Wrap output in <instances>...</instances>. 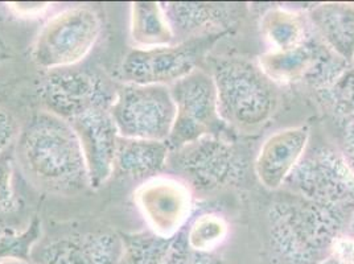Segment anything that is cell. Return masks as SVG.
<instances>
[{
  "label": "cell",
  "instance_id": "11",
  "mask_svg": "<svg viewBox=\"0 0 354 264\" xmlns=\"http://www.w3.org/2000/svg\"><path fill=\"white\" fill-rule=\"evenodd\" d=\"M257 62L277 85L307 82L316 90L324 88L349 66L333 55L316 33L307 43L294 49L284 52L266 50Z\"/></svg>",
  "mask_w": 354,
  "mask_h": 264
},
{
  "label": "cell",
  "instance_id": "16",
  "mask_svg": "<svg viewBox=\"0 0 354 264\" xmlns=\"http://www.w3.org/2000/svg\"><path fill=\"white\" fill-rule=\"evenodd\" d=\"M123 238L110 230L62 235L40 249L41 264H120Z\"/></svg>",
  "mask_w": 354,
  "mask_h": 264
},
{
  "label": "cell",
  "instance_id": "24",
  "mask_svg": "<svg viewBox=\"0 0 354 264\" xmlns=\"http://www.w3.org/2000/svg\"><path fill=\"white\" fill-rule=\"evenodd\" d=\"M6 153L0 155V209L6 213H12L17 209V198L12 182V162Z\"/></svg>",
  "mask_w": 354,
  "mask_h": 264
},
{
  "label": "cell",
  "instance_id": "27",
  "mask_svg": "<svg viewBox=\"0 0 354 264\" xmlns=\"http://www.w3.org/2000/svg\"><path fill=\"white\" fill-rule=\"evenodd\" d=\"M339 152L354 175V124L345 127L344 138H342V148Z\"/></svg>",
  "mask_w": 354,
  "mask_h": 264
},
{
  "label": "cell",
  "instance_id": "30",
  "mask_svg": "<svg viewBox=\"0 0 354 264\" xmlns=\"http://www.w3.org/2000/svg\"><path fill=\"white\" fill-rule=\"evenodd\" d=\"M349 233L351 234L354 235V209L353 211H352V216H351V220H349Z\"/></svg>",
  "mask_w": 354,
  "mask_h": 264
},
{
  "label": "cell",
  "instance_id": "19",
  "mask_svg": "<svg viewBox=\"0 0 354 264\" xmlns=\"http://www.w3.org/2000/svg\"><path fill=\"white\" fill-rule=\"evenodd\" d=\"M261 36L267 50L284 52L307 43L315 30L307 12L286 7H272L261 17Z\"/></svg>",
  "mask_w": 354,
  "mask_h": 264
},
{
  "label": "cell",
  "instance_id": "14",
  "mask_svg": "<svg viewBox=\"0 0 354 264\" xmlns=\"http://www.w3.org/2000/svg\"><path fill=\"white\" fill-rule=\"evenodd\" d=\"M308 126L281 129L267 136L254 160L258 181L268 191H279L303 159L310 144Z\"/></svg>",
  "mask_w": 354,
  "mask_h": 264
},
{
  "label": "cell",
  "instance_id": "6",
  "mask_svg": "<svg viewBox=\"0 0 354 264\" xmlns=\"http://www.w3.org/2000/svg\"><path fill=\"white\" fill-rule=\"evenodd\" d=\"M110 114L120 138L167 142L176 107L168 86L123 84L115 93Z\"/></svg>",
  "mask_w": 354,
  "mask_h": 264
},
{
  "label": "cell",
  "instance_id": "31",
  "mask_svg": "<svg viewBox=\"0 0 354 264\" xmlns=\"http://www.w3.org/2000/svg\"><path fill=\"white\" fill-rule=\"evenodd\" d=\"M322 264H337V263H336V262H333V261H332V259H326V261H325L324 263H322Z\"/></svg>",
  "mask_w": 354,
  "mask_h": 264
},
{
  "label": "cell",
  "instance_id": "2",
  "mask_svg": "<svg viewBox=\"0 0 354 264\" xmlns=\"http://www.w3.org/2000/svg\"><path fill=\"white\" fill-rule=\"evenodd\" d=\"M353 209L324 205L290 193L270 207L271 242L291 264L324 263L332 243L349 225Z\"/></svg>",
  "mask_w": 354,
  "mask_h": 264
},
{
  "label": "cell",
  "instance_id": "21",
  "mask_svg": "<svg viewBox=\"0 0 354 264\" xmlns=\"http://www.w3.org/2000/svg\"><path fill=\"white\" fill-rule=\"evenodd\" d=\"M180 235L187 249L196 256L207 259V255L220 249L227 239L229 223L218 213H203L188 222Z\"/></svg>",
  "mask_w": 354,
  "mask_h": 264
},
{
  "label": "cell",
  "instance_id": "15",
  "mask_svg": "<svg viewBox=\"0 0 354 264\" xmlns=\"http://www.w3.org/2000/svg\"><path fill=\"white\" fill-rule=\"evenodd\" d=\"M177 43L221 37L245 15L243 4L162 3Z\"/></svg>",
  "mask_w": 354,
  "mask_h": 264
},
{
  "label": "cell",
  "instance_id": "26",
  "mask_svg": "<svg viewBox=\"0 0 354 264\" xmlns=\"http://www.w3.org/2000/svg\"><path fill=\"white\" fill-rule=\"evenodd\" d=\"M10 14L19 19H37L52 10L50 3H7Z\"/></svg>",
  "mask_w": 354,
  "mask_h": 264
},
{
  "label": "cell",
  "instance_id": "23",
  "mask_svg": "<svg viewBox=\"0 0 354 264\" xmlns=\"http://www.w3.org/2000/svg\"><path fill=\"white\" fill-rule=\"evenodd\" d=\"M123 238V258L120 264H168L172 241L156 235L133 234Z\"/></svg>",
  "mask_w": 354,
  "mask_h": 264
},
{
  "label": "cell",
  "instance_id": "13",
  "mask_svg": "<svg viewBox=\"0 0 354 264\" xmlns=\"http://www.w3.org/2000/svg\"><path fill=\"white\" fill-rule=\"evenodd\" d=\"M88 167L90 188H101L114 175L119 133L110 110H93L69 120Z\"/></svg>",
  "mask_w": 354,
  "mask_h": 264
},
{
  "label": "cell",
  "instance_id": "25",
  "mask_svg": "<svg viewBox=\"0 0 354 264\" xmlns=\"http://www.w3.org/2000/svg\"><path fill=\"white\" fill-rule=\"evenodd\" d=\"M17 133L19 127L15 117L0 106V155L7 152L8 147L15 142Z\"/></svg>",
  "mask_w": 354,
  "mask_h": 264
},
{
  "label": "cell",
  "instance_id": "33",
  "mask_svg": "<svg viewBox=\"0 0 354 264\" xmlns=\"http://www.w3.org/2000/svg\"><path fill=\"white\" fill-rule=\"evenodd\" d=\"M352 65H353V66H354V61H353V64H352Z\"/></svg>",
  "mask_w": 354,
  "mask_h": 264
},
{
  "label": "cell",
  "instance_id": "9",
  "mask_svg": "<svg viewBox=\"0 0 354 264\" xmlns=\"http://www.w3.org/2000/svg\"><path fill=\"white\" fill-rule=\"evenodd\" d=\"M218 37L189 40L184 43L152 48H133L119 65V81L143 86H172L198 68V61Z\"/></svg>",
  "mask_w": 354,
  "mask_h": 264
},
{
  "label": "cell",
  "instance_id": "28",
  "mask_svg": "<svg viewBox=\"0 0 354 264\" xmlns=\"http://www.w3.org/2000/svg\"><path fill=\"white\" fill-rule=\"evenodd\" d=\"M0 264H32L26 259V258H20V256H12V255H7V256H0Z\"/></svg>",
  "mask_w": 354,
  "mask_h": 264
},
{
  "label": "cell",
  "instance_id": "3",
  "mask_svg": "<svg viewBox=\"0 0 354 264\" xmlns=\"http://www.w3.org/2000/svg\"><path fill=\"white\" fill-rule=\"evenodd\" d=\"M218 114L232 130L254 133L263 129L279 107V90L258 62L242 57L218 59L212 69Z\"/></svg>",
  "mask_w": 354,
  "mask_h": 264
},
{
  "label": "cell",
  "instance_id": "10",
  "mask_svg": "<svg viewBox=\"0 0 354 264\" xmlns=\"http://www.w3.org/2000/svg\"><path fill=\"white\" fill-rule=\"evenodd\" d=\"M133 204L151 234L174 239L191 220L193 191L181 178L162 173L138 185Z\"/></svg>",
  "mask_w": 354,
  "mask_h": 264
},
{
  "label": "cell",
  "instance_id": "5",
  "mask_svg": "<svg viewBox=\"0 0 354 264\" xmlns=\"http://www.w3.org/2000/svg\"><path fill=\"white\" fill-rule=\"evenodd\" d=\"M168 167L193 191H218L243 176L246 160L239 148L223 135H207L171 151Z\"/></svg>",
  "mask_w": 354,
  "mask_h": 264
},
{
  "label": "cell",
  "instance_id": "8",
  "mask_svg": "<svg viewBox=\"0 0 354 264\" xmlns=\"http://www.w3.org/2000/svg\"><path fill=\"white\" fill-rule=\"evenodd\" d=\"M176 117L167 144L171 151L207 135H221L226 126L218 114L217 91L213 77L196 69L169 86Z\"/></svg>",
  "mask_w": 354,
  "mask_h": 264
},
{
  "label": "cell",
  "instance_id": "12",
  "mask_svg": "<svg viewBox=\"0 0 354 264\" xmlns=\"http://www.w3.org/2000/svg\"><path fill=\"white\" fill-rule=\"evenodd\" d=\"M115 93L100 75L74 69L49 72L39 88L45 110L66 120L93 110H110Z\"/></svg>",
  "mask_w": 354,
  "mask_h": 264
},
{
  "label": "cell",
  "instance_id": "17",
  "mask_svg": "<svg viewBox=\"0 0 354 264\" xmlns=\"http://www.w3.org/2000/svg\"><path fill=\"white\" fill-rule=\"evenodd\" d=\"M310 26L325 46L339 59L354 61V4L322 3L307 11Z\"/></svg>",
  "mask_w": 354,
  "mask_h": 264
},
{
  "label": "cell",
  "instance_id": "18",
  "mask_svg": "<svg viewBox=\"0 0 354 264\" xmlns=\"http://www.w3.org/2000/svg\"><path fill=\"white\" fill-rule=\"evenodd\" d=\"M171 149L167 142L126 139L119 136L114 173L143 182L168 168Z\"/></svg>",
  "mask_w": 354,
  "mask_h": 264
},
{
  "label": "cell",
  "instance_id": "32",
  "mask_svg": "<svg viewBox=\"0 0 354 264\" xmlns=\"http://www.w3.org/2000/svg\"><path fill=\"white\" fill-rule=\"evenodd\" d=\"M3 59H4V56H3V55H0V62H1Z\"/></svg>",
  "mask_w": 354,
  "mask_h": 264
},
{
  "label": "cell",
  "instance_id": "4",
  "mask_svg": "<svg viewBox=\"0 0 354 264\" xmlns=\"http://www.w3.org/2000/svg\"><path fill=\"white\" fill-rule=\"evenodd\" d=\"M101 32L102 19L93 7H68L49 17L39 30L32 61L48 72L71 69L91 53Z\"/></svg>",
  "mask_w": 354,
  "mask_h": 264
},
{
  "label": "cell",
  "instance_id": "7",
  "mask_svg": "<svg viewBox=\"0 0 354 264\" xmlns=\"http://www.w3.org/2000/svg\"><path fill=\"white\" fill-rule=\"evenodd\" d=\"M284 187L308 201L354 207V175L341 152L333 148L307 149Z\"/></svg>",
  "mask_w": 354,
  "mask_h": 264
},
{
  "label": "cell",
  "instance_id": "22",
  "mask_svg": "<svg viewBox=\"0 0 354 264\" xmlns=\"http://www.w3.org/2000/svg\"><path fill=\"white\" fill-rule=\"evenodd\" d=\"M320 102L339 122L354 124V66L349 65L324 88L317 90Z\"/></svg>",
  "mask_w": 354,
  "mask_h": 264
},
{
  "label": "cell",
  "instance_id": "20",
  "mask_svg": "<svg viewBox=\"0 0 354 264\" xmlns=\"http://www.w3.org/2000/svg\"><path fill=\"white\" fill-rule=\"evenodd\" d=\"M130 40L136 49L176 44L175 33L162 3L136 1L130 7Z\"/></svg>",
  "mask_w": 354,
  "mask_h": 264
},
{
  "label": "cell",
  "instance_id": "1",
  "mask_svg": "<svg viewBox=\"0 0 354 264\" xmlns=\"http://www.w3.org/2000/svg\"><path fill=\"white\" fill-rule=\"evenodd\" d=\"M17 164L33 187L73 196L90 188L88 167L72 123L48 110L37 111L19 130Z\"/></svg>",
  "mask_w": 354,
  "mask_h": 264
},
{
  "label": "cell",
  "instance_id": "29",
  "mask_svg": "<svg viewBox=\"0 0 354 264\" xmlns=\"http://www.w3.org/2000/svg\"><path fill=\"white\" fill-rule=\"evenodd\" d=\"M4 214H7L6 211H3L1 209H0V239L6 235V233L8 232V229H7V226H6V218H4Z\"/></svg>",
  "mask_w": 354,
  "mask_h": 264
}]
</instances>
